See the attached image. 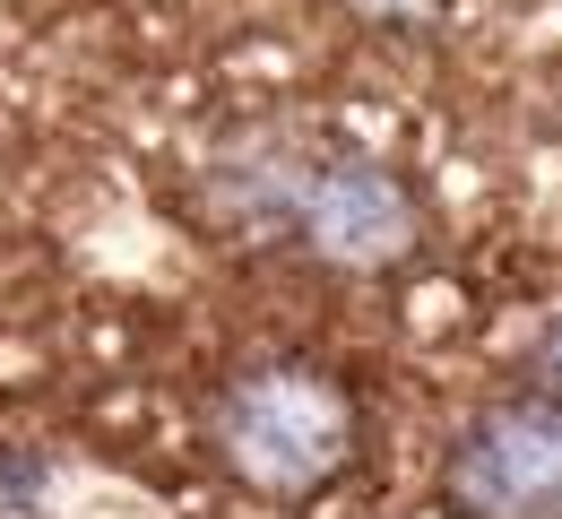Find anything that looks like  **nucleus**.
<instances>
[{"instance_id":"obj_1","label":"nucleus","mask_w":562,"mask_h":519,"mask_svg":"<svg viewBox=\"0 0 562 519\" xmlns=\"http://www.w3.org/2000/svg\"><path fill=\"white\" fill-rule=\"evenodd\" d=\"M355 398L312 364H251L216 398V459L251 494H312L347 467Z\"/></svg>"},{"instance_id":"obj_2","label":"nucleus","mask_w":562,"mask_h":519,"mask_svg":"<svg viewBox=\"0 0 562 519\" xmlns=\"http://www.w3.org/2000/svg\"><path fill=\"white\" fill-rule=\"evenodd\" d=\"M441 494L459 519H554L562 503V416L537 390L493 398L485 416L450 442L441 459Z\"/></svg>"},{"instance_id":"obj_4","label":"nucleus","mask_w":562,"mask_h":519,"mask_svg":"<svg viewBox=\"0 0 562 519\" xmlns=\"http://www.w3.org/2000/svg\"><path fill=\"white\" fill-rule=\"evenodd\" d=\"M303 173H312V139H303V131H285V122L234 131L209 165V217L243 225V234H285Z\"/></svg>"},{"instance_id":"obj_5","label":"nucleus","mask_w":562,"mask_h":519,"mask_svg":"<svg viewBox=\"0 0 562 519\" xmlns=\"http://www.w3.org/2000/svg\"><path fill=\"white\" fill-rule=\"evenodd\" d=\"M355 18H372V26H424L441 0H347Z\"/></svg>"},{"instance_id":"obj_3","label":"nucleus","mask_w":562,"mask_h":519,"mask_svg":"<svg viewBox=\"0 0 562 519\" xmlns=\"http://www.w3.org/2000/svg\"><path fill=\"white\" fill-rule=\"evenodd\" d=\"M285 234L321 269L381 278V269H398L424 242V208H416V191H407V173H390L381 156H312Z\"/></svg>"}]
</instances>
